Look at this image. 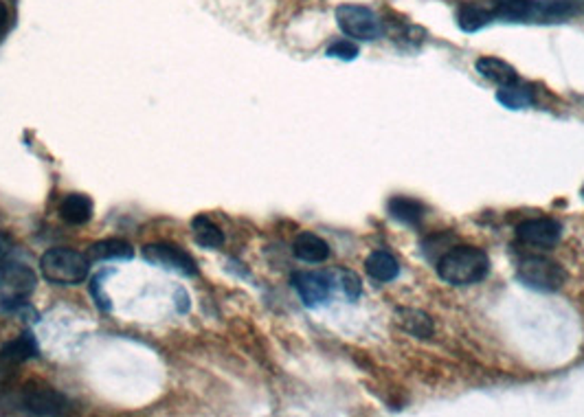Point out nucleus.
<instances>
[{
    "label": "nucleus",
    "mask_w": 584,
    "mask_h": 417,
    "mask_svg": "<svg viewBox=\"0 0 584 417\" xmlns=\"http://www.w3.org/2000/svg\"><path fill=\"white\" fill-rule=\"evenodd\" d=\"M490 273V258L477 246H452L437 261V275L451 286L479 284Z\"/></svg>",
    "instance_id": "obj_1"
},
{
    "label": "nucleus",
    "mask_w": 584,
    "mask_h": 417,
    "mask_svg": "<svg viewBox=\"0 0 584 417\" xmlns=\"http://www.w3.org/2000/svg\"><path fill=\"white\" fill-rule=\"evenodd\" d=\"M40 268H42L44 279L51 284L75 286L88 277L90 261L87 255L73 249H51L40 259Z\"/></svg>",
    "instance_id": "obj_2"
},
{
    "label": "nucleus",
    "mask_w": 584,
    "mask_h": 417,
    "mask_svg": "<svg viewBox=\"0 0 584 417\" xmlns=\"http://www.w3.org/2000/svg\"><path fill=\"white\" fill-rule=\"evenodd\" d=\"M516 279L538 293H556L567 284V273L558 261L543 255H527L518 261Z\"/></svg>",
    "instance_id": "obj_3"
},
{
    "label": "nucleus",
    "mask_w": 584,
    "mask_h": 417,
    "mask_svg": "<svg viewBox=\"0 0 584 417\" xmlns=\"http://www.w3.org/2000/svg\"><path fill=\"white\" fill-rule=\"evenodd\" d=\"M336 23L341 32L356 40H379L385 33V24L374 9L365 5H341L336 9Z\"/></svg>",
    "instance_id": "obj_4"
},
{
    "label": "nucleus",
    "mask_w": 584,
    "mask_h": 417,
    "mask_svg": "<svg viewBox=\"0 0 584 417\" xmlns=\"http://www.w3.org/2000/svg\"><path fill=\"white\" fill-rule=\"evenodd\" d=\"M38 277L29 266L7 264L0 266V304L16 308L35 290Z\"/></svg>",
    "instance_id": "obj_5"
},
{
    "label": "nucleus",
    "mask_w": 584,
    "mask_h": 417,
    "mask_svg": "<svg viewBox=\"0 0 584 417\" xmlns=\"http://www.w3.org/2000/svg\"><path fill=\"white\" fill-rule=\"evenodd\" d=\"M143 258L154 266H163L168 270H176V273L185 275V277H196L198 275V266H196V259L191 258L185 249L176 244L168 242H156L143 246Z\"/></svg>",
    "instance_id": "obj_6"
},
{
    "label": "nucleus",
    "mask_w": 584,
    "mask_h": 417,
    "mask_svg": "<svg viewBox=\"0 0 584 417\" xmlns=\"http://www.w3.org/2000/svg\"><path fill=\"white\" fill-rule=\"evenodd\" d=\"M562 235V224L553 218H530L516 226V240L525 246L552 249Z\"/></svg>",
    "instance_id": "obj_7"
},
{
    "label": "nucleus",
    "mask_w": 584,
    "mask_h": 417,
    "mask_svg": "<svg viewBox=\"0 0 584 417\" xmlns=\"http://www.w3.org/2000/svg\"><path fill=\"white\" fill-rule=\"evenodd\" d=\"M584 14V0H532L527 23H565Z\"/></svg>",
    "instance_id": "obj_8"
},
{
    "label": "nucleus",
    "mask_w": 584,
    "mask_h": 417,
    "mask_svg": "<svg viewBox=\"0 0 584 417\" xmlns=\"http://www.w3.org/2000/svg\"><path fill=\"white\" fill-rule=\"evenodd\" d=\"M292 288L297 290L308 308L325 304L332 295V281L321 273H295L292 275Z\"/></svg>",
    "instance_id": "obj_9"
},
{
    "label": "nucleus",
    "mask_w": 584,
    "mask_h": 417,
    "mask_svg": "<svg viewBox=\"0 0 584 417\" xmlns=\"http://www.w3.org/2000/svg\"><path fill=\"white\" fill-rule=\"evenodd\" d=\"M24 406L33 415H62L68 411V400L59 391L49 389H27L24 391Z\"/></svg>",
    "instance_id": "obj_10"
},
{
    "label": "nucleus",
    "mask_w": 584,
    "mask_h": 417,
    "mask_svg": "<svg viewBox=\"0 0 584 417\" xmlns=\"http://www.w3.org/2000/svg\"><path fill=\"white\" fill-rule=\"evenodd\" d=\"M475 68L483 79H488V82H492L498 88L512 86V84L518 82L516 68L498 58H479L475 62Z\"/></svg>",
    "instance_id": "obj_11"
},
{
    "label": "nucleus",
    "mask_w": 584,
    "mask_h": 417,
    "mask_svg": "<svg viewBox=\"0 0 584 417\" xmlns=\"http://www.w3.org/2000/svg\"><path fill=\"white\" fill-rule=\"evenodd\" d=\"M292 253H295V258L301 261L321 264V261L330 258V246H327L325 240L319 238V235L304 231V233L297 235L295 242H292Z\"/></svg>",
    "instance_id": "obj_12"
},
{
    "label": "nucleus",
    "mask_w": 584,
    "mask_h": 417,
    "mask_svg": "<svg viewBox=\"0 0 584 417\" xmlns=\"http://www.w3.org/2000/svg\"><path fill=\"white\" fill-rule=\"evenodd\" d=\"M387 209H389L391 218L406 226H420L426 213L424 204H422L420 200L409 198V195H394V198L387 203Z\"/></svg>",
    "instance_id": "obj_13"
},
{
    "label": "nucleus",
    "mask_w": 584,
    "mask_h": 417,
    "mask_svg": "<svg viewBox=\"0 0 584 417\" xmlns=\"http://www.w3.org/2000/svg\"><path fill=\"white\" fill-rule=\"evenodd\" d=\"M59 215L64 222L73 226H82L93 218V200L87 194H68L59 203Z\"/></svg>",
    "instance_id": "obj_14"
},
{
    "label": "nucleus",
    "mask_w": 584,
    "mask_h": 417,
    "mask_svg": "<svg viewBox=\"0 0 584 417\" xmlns=\"http://www.w3.org/2000/svg\"><path fill=\"white\" fill-rule=\"evenodd\" d=\"M396 323L400 325L402 330L409 331L415 339H431L435 334V323L426 313H420V310L413 308H400L396 310Z\"/></svg>",
    "instance_id": "obj_15"
},
{
    "label": "nucleus",
    "mask_w": 584,
    "mask_h": 417,
    "mask_svg": "<svg viewBox=\"0 0 584 417\" xmlns=\"http://www.w3.org/2000/svg\"><path fill=\"white\" fill-rule=\"evenodd\" d=\"M365 270L374 281L387 284V281H394L400 275V264L389 250H374L365 259Z\"/></svg>",
    "instance_id": "obj_16"
},
{
    "label": "nucleus",
    "mask_w": 584,
    "mask_h": 417,
    "mask_svg": "<svg viewBox=\"0 0 584 417\" xmlns=\"http://www.w3.org/2000/svg\"><path fill=\"white\" fill-rule=\"evenodd\" d=\"M35 356H38V343H35V339L29 331H24V334H20L14 340H9V343H5L3 349H0V360L7 365L24 363V360L35 358Z\"/></svg>",
    "instance_id": "obj_17"
},
{
    "label": "nucleus",
    "mask_w": 584,
    "mask_h": 417,
    "mask_svg": "<svg viewBox=\"0 0 584 417\" xmlns=\"http://www.w3.org/2000/svg\"><path fill=\"white\" fill-rule=\"evenodd\" d=\"M191 231H194L196 242L205 249H220L224 244V235L220 226L209 218V215H196L191 220Z\"/></svg>",
    "instance_id": "obj_18"
},
{
    "label": "nucleus",
    "mask_w": 584,
    "mask_h": 417,
    "mask_svg": "<svg viewBox=\"0 0 584 417\" xmlns=\"http://www.w3.org/2000/svg\"><path fill=\"white\" fill-rule=\"evenodd\" d=\"M90 259L105 261V259H132L134 249L125 240L119 238H108L102 240V242L90 246Z\"/></svg>",
    "instance_id": "obj_19"
},
{
    "label": "nucleus",
    "mask_w": 584,
    "mask_h": 417,
    "mask_svg": "<svg viewBox=\"0 0 584 417\" xmlns=\"http://www.w3.org/2000/svg\"><path fill=\"white\" fill-rule=\"evenodd\" d=\"M492 16L506 23H527L532 12V0H495Z\"/></svg>",
    "instance_id": "obj_20"
},
{
    "label": "nucleus",
    "mask_w": 584,
    "mask_h": 417,
    "mask_svg": "<svg viewBox=\"0 0 584 417\" xmlns=\"http://www.w3.org/2000/svg\"><path fill=\"white\" fill-rule=\"evenodd\" d=\"M492 20H495L492 12H488V9H483L479 5H472V3L461 5L460 12H457V24H460L461 32L466 33L479 32V29L486 27V24H490Z\"/></svg>",
    "instance_id": "obj_21"
},
{
    "label": "nucleus",
    "mask_w": 584,
    "mask_h": 417,
    "mask_svg": "<svg viewBox=\"0 0 584 417\" xmlns=\"http://www.w3.org/2000/svg\"><path fill=\"white\" fill-rule=\"evenodd\" d=\"M497 102L503 104L506 108H510V110H523V108H527V105H532L534 93L527 86H518V82H516V84H512V86H506V88L498 90Z\"/></svg>",
    "instance_id": "obj_22"
},
{
    "label": "nucleus",
    "mask_w": 584,
    "mask_h": 417,
    "mask_svg": "<svg viewBox=\"0 0 584 417\" xmlns=\"http://www.w3.org/2000/svg\"><path fill=\"white\" fill-rule=\"evenodd\" d=\"M327 58L343 59V62H351V59L359 58V44L351 42V40H336L334 44L327 47Z\"/></svg>",
    "instance_id": "obj_23"
},
{
    "label": "nucleus",
    "mask_w": 584,
    "mask_h": 417,
    "mask_svg": "<svg viewBox=\"0 0 584 417\" xmlns=\"http://www.w3.org/2000/svg\"><path fill=\"white\" fill-rule=\"evenodd\" d=\"M341 288H343L347 299L356 301L362 293L360 277L354 273V270H341Z\"/></svg>",
    "instance_id": "obj_24"
},
{
    "label": "nucleus",
    "mask_w": 584,
    "mask_h": 417,
    "mask_svg": "<svg viewBox=\"0 0 584 417\" xmlns=\"http://www.w3.org/2000/svg\"><path fill=\"white\" fill-rule=\"evenodd\" d=\"M12 249V242H9V238L5 233H0V259L7 255V250Z\"/></svg>",
    "instance_id": "obj_25"
},
{
    "label": "nucleus",
    "mask_w": 584,
    "mask_h": 417,
    "mask_svg": "<svg viewBox=\"0 0 584 417\" xmlns=\"http://www.w3.org/2000/svg\"><path fill=\"white\" fill-rule=\"evenodd\" d=\"M7 23H9V12H7V7H5L3 0H0V32L7 27Z\"/></svg>",
    "instance_id": "obj_26"
},
{
    "label": "nucleus",
    "mask_w": 584,
    "mask_h": 417,
    "mask_svg": "<svg viewBox=\"0 0 584 417\" xmlns=\"http://www.w3.org/2000/svg\"><path fill=\"white\" fill-rule=\"evenodd\" d=\"M582 198H584V187H582Z\"/></svg>",
    "instance_id": "obj_27"
}]
</instances>
